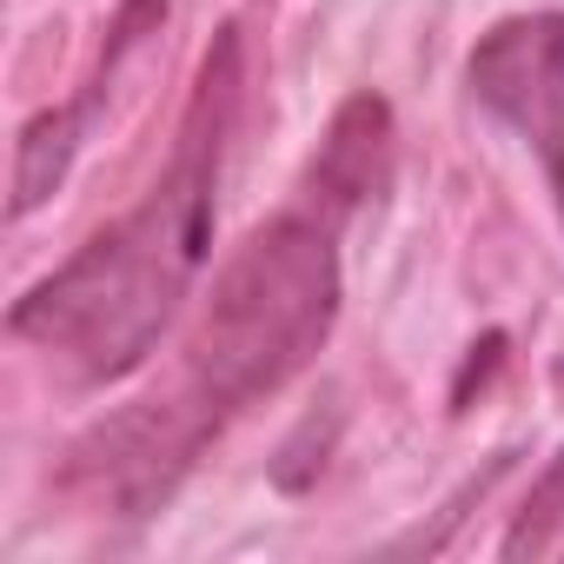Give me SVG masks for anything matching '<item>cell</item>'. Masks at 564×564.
<instances>
[{"label": "cell", "mask_w": 564, "mask_h": 564, "mask_svg": "<svg viewBox=\"0 0 564 564\" xmlns=\"http://www.w3.org/2000/svg\"><path fill=\"white\" fill-rule=\"evenodd\" d=\"M339 319V213L306 206L259 226L213 279L166 392L133 399L67 452V491L94 511L147 518L252 399L279 392Z\"/></svg>", "instance_id": "6da1fadb"}, {"label": "cell", "mask_w": 564, "mask_h": 564, "mask_svg": "<svg viewBox=\"0 0 564 564\" xmlns=\"http://www.w3.org/2000/svg\"><path fill=\"white\" fill-rule=\"evenodd\" d=\"M239 113V34L226 28L199 67L180 147L153 193L94 232L61 272H47L34 293L14 300V339L41 346L74 386H113L153 359L180 306L193 300L206 246H213V193L226 133Z\"/></svg>", "instance_id": "7a4b0ae2"}, {"label": "cell", "mask_w": 564, "mask_h": 564, "mask_svg": "<svg viewBox=\"0 0 564 564\" xmlns=\"http://www.w3.org/2000/svg\"><path fill=\"white\" fill-rule=\"evenodd\" d=\"M478 107H491L544 166L551 199L564 213V14L498 21L465 67Z\"/></svg>", "instance_id": "3957f363"}, {"label": "cell", "mask_w": 564, "mask_h": 564, "mask_svg": "<svg viewBox=\"0 0 564 564\" xmlns=\"http://www.w3.org/2000/svg\"><path fill=\"white\" fill-rule=\"evenodd\" d=\"M160 21H166V0H127L120 21H113V41H107V54H100V74L87 80V94L67 100V107H54V113H41V120L21 133V160H14V219H28V213L67 180V166H74V153H80V140H87V120H94L100 100L113 94L120 54L140 41V28H160Z\"/></svg>", "instance_id": "277c9868"}, {"label": "cell", "mask_w": 564, "mask_h": 564, "mask_svg": "<svg viewBox=\"0 0 564 564\" xmlns=\"http://www.w3.org/2000/svg\"><path fill=\"white\" fill-rule=\"evenodd\" d=\"M386 153H392V113H386V100H379V94H352V100L339 107L326 147H319V166H313V186H306V193L346 219L366 193H379Z\"/></svg>", "instance_id": "5b68a950"}, {"label": "cell", "mask_w": 564, "mask_h": 564, "mask_svg": "<svg viewBox=\"0 0 564 564\" xmlns=\"http://www.w3.org/2000/svg\"><path fill=\"white\" fill-rule=\"evenodd\" d=\"M564 524V452L544 465V478L531 485V498H524V511H518V524L505 531V557H538L544 544H551V531Z\"/></svg>", "instance_id": "8992f818"}]
</instances>
